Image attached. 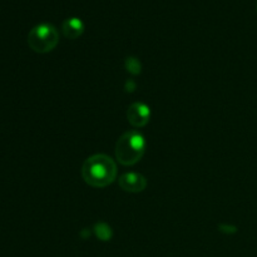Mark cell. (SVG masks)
Instances as JSON below:
<instances>
[{"instance_id":"obj_1","label":"cell","mask_w":257,"mask_h":257,"mask_svg":"<svg viewBox=\"0 0 257 257\" xmlns=\"http://www.w3.org/2000/svg\"><path fill=\"white\" fill-rule=\"evenodd\" d=\"M82 177L92 187H107L117 177V165L109 156L103 153L93 155L83 163Z\"/></svg>"},{"instance_id":"obj_2","label":"cell","mask_w":257,"mask_h":257,"mask_svg":"<svg viewBox=\"0 0 257 257\" xmlns=\"http://www.w3.org/2000/svg\"><path fill=\"white\" fill-rule=\"evenodd\" d=\"M146 152V140L137 131H128L115 143V158L123 166H133L142 160Z\"/></svg>"},{"instance_id":"obj_3","label":"cell","mask_w":257,"mask_h":257,"mask_svg":"<svg viewBox=\"0 0 257 257\" xmlns=\"http://www.w3.org/2000/svg\"><path fill=\"white\" fill-rule=\"evenodd\" d=\"M59 43V33L54 25L42 23L33 28L28 34V44L35 53H49Z\"/></svg>"},{"instance_id":"obj_4","label":"cell","mask_w":257,"mask_h":257,"mask_svg":"<svg viewBox=\"0 0 257 257\" xmlns=\"http://www.w3.org/2000/svg\"><path fill=\"white\" fill-rule=\"evenodd\" d=\"M127 119L136 128H142L151 119V108L143 102H135L128 107Z\"/></svg>"},{"instance_id":"obj_5","label":"cell","mask_w":257,"mask_h":257,"mask_svg":"<svg viewBox=\"0 0 257 257\" xmlns=\"http://www.w3.org/2000/svg\"><path fill=\"white\" fill-rule=\"evenodd\" d=\"M118 185L125 192H142L147 187V180L143 175L136 172H130V173H123L122 176H119V180H118Z\"/></svg>"},{"instance_id":"obj_6","label":"cell","mask_w":257,"mask_h":257,"mask_svg":"<svg viewBox=\"0 0 257 257\" xmlns=\"http://www.w3.org/2000/svg\"><path fill=\"white\" fill-rule=\"evenodd\" d=\"M62 32L68 39H77L84 33V23L79 18H69L63 22Z\"/></svg>"},{"instance_id":"obj_7","label":"cell","mask_w":257,"mask_h":257,"mask_svg":"<svg viewBox=\"0 0 257 257\" xmlns=\"http://www.w3.org/2000/svg\"><path fill=\"white\" fill-rule=\"evenodd\" d=\"M94 233L99 240L102 241H109L112 238V228L107 225L105 222H98L94 226Z\"/></svg>"},{"instance_id":"obj_8","label":"cell","mask_w":257,"mask_h":257,"mask_svg":"<svg viewBox=\"0 0 257 257\" xmlns=\"http://www.w3.org/2000/svg\"><path fill=\"white\" fill-rule=\"evenodd\" d=\"M124 65L127 72L133 75H137L142 72V64H141L140 59H137V58L135 57H128L127 59H125Z\"/></svg>"}]
</instances>
